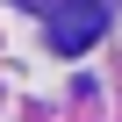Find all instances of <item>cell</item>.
<instances>
[{
  "label": "cell",
  "mask_w": 122,
  "mask_h": 122,
  "mask_svg": "<svg viewBox=\"0 0 122 122\" xmlns=\"http://www.w3.org/2000/svg\"><path fill=\"white\" fill-rule=\"evenodd\" d=\"M101 29H108V7H101V0H65V7L50 15V50L79 57V50H86Z\"/></svg>",
  "instance_id": "1"
}]
</instances>
